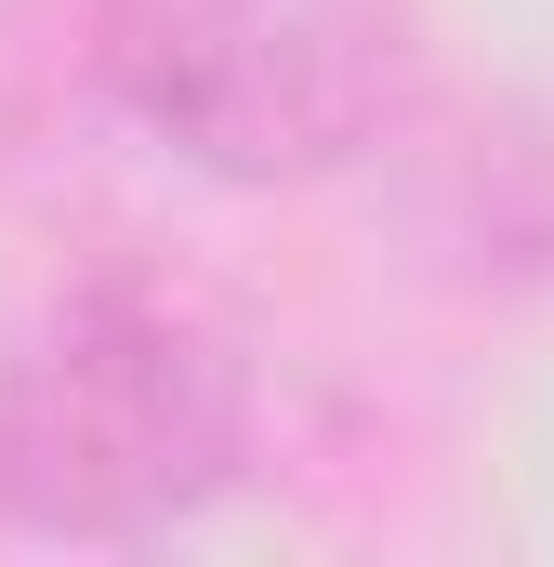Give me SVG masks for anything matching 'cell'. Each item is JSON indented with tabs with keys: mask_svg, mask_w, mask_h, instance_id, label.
Here are the masks:
<instances>
[{
	"mask_svg": "<svg viewBox=\"0 0 554 567\" xmlns=\"http://www.w3.org/2000/svg\"><path fill=\"white\" fill-rule=\"evenodd\" d=\"M265 449V357L172 251H93L0 343V528L158 542Z\"/></svg>",
	"mask_w": 554,
	"mask_h": 567,
	"instance_id": "obj_1",
	"label": "cell"
},
{
	"mask_svg": "<svg viewBox=\"0 0 554 567\" xmlns=\"http://www.w3.org/2000/svg\"><path fill=\"white\" fill-rule=\"evenodd\" d=\"M80 66L106 120L212 185H330L410 120V0H93Z\"/></svg>",
	"mask_w": 554,
	"mask_h": 567,
	"instance_id": "obj_2",
	"label": "cell"
}]
</instances>
